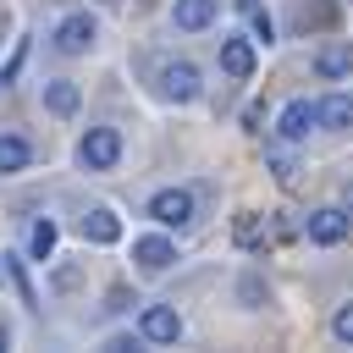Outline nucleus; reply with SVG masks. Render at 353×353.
Segmentation results:
<instances>
[{
  "mask_svg": "<svg viewBox=\"0 0 353 353\" xmlns=\"http://www.w3.org/2000/svg\"><path fill=\"white\" fill-rule=\"evenodd\" d=\"M6 342H11V336H6V325H0V353H6Z\"/></svg>",
  "mask_w": 353,
  "mask_h": 353,
  "instance_id": "22",
  "label": "nucleus"
},
{
  "mask_svg": "<svg viewBox=\"0 0 353 353\" xmlns=\"http://www.w3.org/2000/svg\"><path fill=\"white\" fill-rule=\"evenodd\" d=\"M0 39H6V28H0Z\"/></svg>",
  "mask_w": 353,
  "mask_h": 353,
  "instance_id": "23",
  "label": "nucleus"
},
{
  "mask_svg": "<svg viewBox=\"0 0 353 353\" xmlns=\"http://www.w3.org/2000/svg\"><path fill=\"white\" fill-rule=\"evenodd\" d=\"M160 88H165V99H176V105H188V99H199V94H204V83H199V66H193V61H165V66H160Z\"/></svg>",
  "mask_w": 353,
  "mask_h": 353,
  "instance_id": "3",
  "label": "nucleus"
},
{
  "mask_svg": "<svg viewBox=\"0 0 353 353\" xmlns=\"http://www.w3.org/2000/svg\"><path fill=\"white\" fill-rule=\"evenodd\" d=\"M94 39H99V22H94L88 11H72V17L55 22V50H61V55H83Z\"/></svg>",
  "mask_w": 353,
  "mask_h": 353,
  "instance_id": "2",
  "label": "nucleus"
},
{
  "mask_svg": "<svg viewBox=\"0 0 353 353\" xmlns=\"http://www.w3.org/2000/svg\"><path fill=\"white\" fill-rule=\"evenodd\" d=\"M270 171H276V182H281V188H292V182H298V165H292V154H281V149L270 154Z\"/></svg>",
  "mask_w": 353,
  "mask_h": 353,
  "instance_id": "18",
  "label": "nucleus"
},
{
  "mask_svg": "<svg viewBox=\"0 0 353 353\" xmlns=\"http://www.w3.org/2000/svg\"><path fill=\"white\" fill-rule=\"evenodd\" d=\"M28 160H33V143H28L22 132H0V176L28 171Z\"/></svg>",
  "mask_w": 353,
  "mask_h": 353,
  "instance_id": "12",
  "label": "nucleus"
},
{
  "mask_svg": "<svg viewBox=\"0 0 353 353\" xmlns=\"http://www.w3.org/2000/svg\"><path fill=\"white\" fill-rule=\"evenodd\" d=\"M221 66L232 72V77H254V39H221Z\"/></svg>",
  "mask_w": 353,
  "mask_h": 353,
  "instance_id": "10",
  "label": "nucleus"
},
{
  "mask_svg": "<svg viewBox=\"0 0 353 353\" xmlns=\"http://www.w3.org/2000/svg\"><path fill=\"white\" fill-rule=\"evenodd\" d=\"M254 6H259V0H237V11H254Z\"/></svg>",
  "mask_w": 353,
  "mask_h": 353,
  "instance_id": "21",
  "label": "nucleus"
},
{
  "mask_svg": "<svg viewBox=\"0 0 353 353\" xmlns=\"http://www.w3.org/2000/svg\"><path fill=\"white\" fill-rule=\"evenodd\" d=\"M22 61H28V39H17V50H11V61L0 66V88H11V83L22 77Z\"/></svg>",
  "mask_w": 353,
  "mask_h": 353,
  "instance_id": "16",
  "label": "nucleus"
},
{
  "mask_svg": "<svg viewBox=\"0 0 353 353\" xmlns=\"http://www.w3.org/2000/svg\"><path fill=\"white\" fill-rule=\"evenodd\" d=\"M149 215H154L160 226H188V221H193V193H188V188H160V193L149 199Z\"/></svg>",
  "mask_w": 353,
  "mask_h": 353,
  "instance_id": "5",
  "label": "nucleus"
},
{
  "mask_svg": "<svg viewBox=\"0 0 353 353\" xmlns=\"http://www.w3.org/2000/svg\"><path fill=\"white\" fill-rule=\"evenodd\" d=\"M132 259H138V270L160 276V270L176 259V243H171V237H160V232H149V237H138V243H132Z\"/></svg>",
  "mask_w": 353,
  "mask_h": 353,
  "instance_id": "8",
  "label": "nucleus"
},
{
  "mask_svg": "<svg viewBox=\"0 0 353 353\" xmlns=\"http://www.w3.org/2000/svg\"><path fill=\"white\" fill-rule=\"evenodd\" d=\"M347 210H336V204H325V210H314L309 215V243H320V248H331V243H342L347 237Z\"/></svg>",
  "mask_w": 353,
  "mask_h": 353,
  "instance_id": "7",
  "label": "nucleus"
},
{
  "mask_svg": "<svg viewBox=\"0 0 353 353\" xmlns=\"http://www.w3.org/2000/svg\"><path fill=\"white\" fill-rule=\"evenodd\" d=\"M237 243H243V248H254V243H259V215H254V210H243V215H237Z\"/></svg>",
  "mask_w": 353,
  "mask_h": 353,
  "instance_id": "19",
  "label": "nucleus"
},
{
  "mask_svg": "<svg viewBox=\"0 0 353 353\" xmlns=\"http://www.w3.org/2000/svg\"><path fill=\"white\" fill-rule=\"evenodd\" d=\"M171 22H176L182 33H199V28L215 22V0H176V6H171Z\"/></svg>",
  "mask_w": 353,
  "mask_h": 353,
  "instance_id": "11",
  "label": "nucleus"
},
{
  "mask_svg": "<svg viewBox=\"0 0 353 353\" xmlns=\"http://www.w3.org/2000/svg\"><path fill=\"white\" fill-rule=\"evenodd\" d=\"M248 17H254V39H259V44H276V22H270V17L259 11V6H254Z\"/></svg>",
  "mask_w": 353,
  "mask_h": 353,
  "instance_id": "20",
  "label": "nucleus"
},
{
  "mask_svg": "<svg viewBox=\"0 0 353 353\" xmlns=\"http://www.w3.org/2000/svg\"><path fill=\"white\" fill-rule=\"evenodd\" d=\"M77 160H83L88 171H110V165L121 160V132H116V127H88L83 143H77Z\"/></svg>",
  "mask_w": 353,
  "mask_h": 353,
  "instance_id": "1",
  "label": "nucleus"
},
{
  "mask_svg": "<svg viewBox=\"0 0 353 353\" xmlns=\"http://www.w3.org/2000/svg\"><path fill=\"white\" fill-rule=\"evenodd\" d=\"M44 105H50L55 116H72V110L83 105V94H77V83H66V77H50V83H44Z\"/></svg>",
  "mask_w": 353,
  "mask_h": 353,
  "instance_id": "13",
  "label": "nucleus"
},
{
  "mask_svg": "<svg viewBox=\"0 0 353 353\" xmlns=\"http://www.w3.org/2000/svg\"><path fill=\"white\" fill-rule=\"evenodd\" d=\"M138 336H143V342H176V336H182V314H176L171 303H149V309L138 314Z\"/></svg>",
  "mask_w": 353,
  "mask_h": 353,
  "instance_id": "6",
  "label": "nucleus"
},
{
  "mask_svg": "<svg viewBox=\"0 0 353 353\" xmlns=\"http://www.w3.org/2000/svg\"><path fill=\"white\" fill-rule=\"evenodd\" d=\"M309 127H320V99H287L276 116V132L287 143H298V138H309Z\"/></svg>",
  "mask_w": 353,
  "mask_h": 353,
  "instance_id": "4",
  "label": "nucleus"
},
{
  "mask_svg": "<svg viewBox=\"0 0 353 353\" xmlns=\"http://www.w3.org/2000/svg\"><path fill=\"white\" fill-rule=\"evenodd\" d=\"M314 72H320V77H347V72H353V44H325V50L314 55Z\"/></svg>",
  "mask_w": 353,
  "mask_h": 353,
  "instance_id": "14",
  "label": "nucleus"
},
{
  "mask_svg": "<svg viewBox=\"0 0 353 353\" xmlns=\"http://www.w3.org/2000/svg\"><path fill=\"white\" fill-rule=\"evenodd\" d=\"M55 237H61L55 221H33V226H28V254H33V259H50V254H55Z\"/></svg>",
  "mask_w": 353,
  "mask_h": 353,
  "instance_id": "15",
  "label": "nucleus"
},
{
  "mask_svg": "<svg viewBox=\"0 0 353 353\" xmlns=\"http://www.w3.org/2000/svg\"><path fill=\"white\" fill-rule=\"evenodd\" d=\"M331 336H336V342H347V347H353V303H342V309H336V314H331Z\"/></svg>",
  "mask_w": 353,
  "mask_h": 353,
  "instance_id": "17",
  "label": "nucleus"
},
{
  "mask_svg": "<svg viewBox=\"0 0 353 353\" xmlns=\"http://www.w3.org/2000/svg\"><path fill=\"white\" fill-rule=\"evenodd\" d=\"M77 232H83V243H116L121 237V221H116V210H88L83 221H77Z\"/></svg>",
  "mask_w": 353,
  "mask_h": 353,
  "instance_id": "9",
  "label": "nucleus"
}]
</instances>
